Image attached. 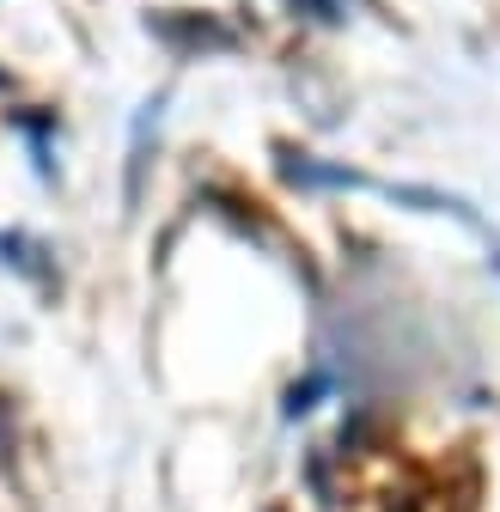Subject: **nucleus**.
<instances>
[{
	"label": "nucleus",
	"instance_id": "f257e3e1",
	"mask_svg": "<svg viewBox=\"0 0 500 512\" xmlns=\"http://www.w3.org/2000/svg\"><path fill=\"white\" fill-rule=\"evenodd\" d=\"M153 31H159L165 43H202V49H208V43H214V49H226V43H232V31H220V25H208V19H202V25H196V19H190V25L153 19Z\"/></svg>",
	"mask_w": 500,
	"mask_h": 512
},
{
	"label": "nucleus",
	"instance_id": "f03ea898",
	"mask_svg": "<svg viewBox=\"0 0 500 512\" xmlns=\"http://www.w3.org/2000/svg\"><path fill=\"white\" fill-rule=\"evenodd\" d=\"M391 512H415V500H397V506H391Z\"/></svg>",
	"mask_w": 500,
	"mask_h": 512
}]
</instances>
